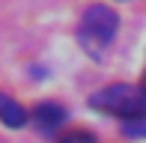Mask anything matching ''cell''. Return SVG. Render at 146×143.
<instances>
[{"mask_svg":"<svg viewBox=\"0 0 146 143\" xmlns=\"http://www.w3.org/2000/svg\"><path fill=\"white\" fill-rule=\"evenodd\" d=\"M90 105L96 107V110L122 116V119L146 116V95H143V89L128 87V83H113V87L98 89V93L90 99Z\"/></svg>","mask_w":146,"mask_h":143,"instance_id":"cell-1","label":"cell"},{"mask_svg":"<svg viewBox=\"0 0 146 143\" xmlns=\"http://www.w3.org/2000/svg\"><path fill=\"white\" fill-rule=\"evenodd\" d=\"M116 24H119L116 12L110 9V6H104V3H96V6H90V9L84 12L81 27H78V39H81V45L87 51L96 54V51H102L104 45L113 39Z\"/></svg>","mask_w":146,"mask_h":143,"instance_id":"cell-2","label":"cell"},{"mask_svg":"<svg viewBox=\"0 0 146 143\" xmlns=\"http://www.w3.org/2000/svg\"><path fill=\"white\" fill-rule=\"evenodd\" d=\"M33 119H36V125L42 131H54V128H60L66 122V110L60 105H54V101H42L33 110Z\"/></svg>","mask_w":146,"mask_h":143,"instance_id":"cell-3","label":"cell"},{"mask_svg":"<svg viewBox=\"0 0 146 143\" xmlns=\"http://www.w3.org/2000/svg\"><path fill=\"white\" fill-rule=\"evenodd\" d=\"M0 119L9 128H21L24 122H27V110L18 105L15 99H9L6 93H0Z\"/></svg>","mask_w":146,"mask_h":143,"instance_id":"cell-4","label":"cell"},{"mask_svg":"<svg viewBox=\"0 0 146 143\" xmlns=\"http://www.w3.org/2000/svg\"><path fill=\"white\" fill-rule=\"evenodd\" d=\"M122 131L128 137H146V116H137V119H125Z\"/></svg>","mask_w":146,"mask_h":143,"instance_id":"cell-5","label":"cell"},{"mask_svg":"<svg viewBox=\"0 0 146 143\" xmlns=\"http://www.w3.org/2000/svg\"><path fill=\"white\" fill-rule=\"evenodd\" d=\"M60 143H98V140L92 137L90 131H84V128H75V131H66L63 137H60Z\"/></svg>","mask_w":146,"mask_h":143,"instance_id":"cell-6","label":"cell"},{"mask_svg":"<svg viewBox=\"0 0 146 143\" xmlns=\"http://www.w3.org/2000/svg\"><path fill=\"white\" fill-rule=\"evenodd\" d=\"M140 89H143V95H146V72H143V81H140Z\"/></svg>","mask_w":146,"mask_h":143,"instance_id":"cell-7","label":"cell"}]
</instances>
